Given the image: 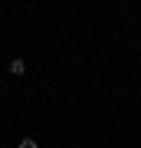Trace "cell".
<instances>
[{"label":"cell","instance_id":"6da1fadb","mask_svg":"<svg viewBox=\"0 0 141 148\" xmlns=\"http://www.w3.org/2000/svg\"><path fill=\"white\" fill-rule=\"evenodd\" d=\"M23 73H26V59H20V56L10 59V76H23Z\"/></svg>","mask_w":141,"mask_h":148},{"label":"cell","instance_id":"7a4b0ae2","mask_svg":"<svg viewBox=\"0 0 141 148\" xmlns=\"http://www.w3.org/2000/svg\"><path fill=\"white\" fill-rule=\"evenodd\" d=\"M16 148H40V145H36V138L26 135V138H20V145H16Z\"/></svg>","mask_w":141,"mask_h":148}]
</instances>
